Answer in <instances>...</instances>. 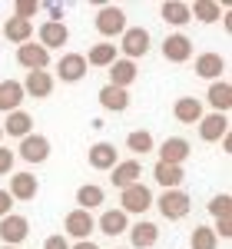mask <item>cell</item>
Returning a JSON list of instances; mask_svg holds the SVG:
<instances>
[{
	"mask_svg": "<svg viewBox=\"0 0 232 249\" xmlns=\"http://www.w3.org/2000/svg\"><path fill=\"white\" fill-rule=\"evenodd\" d=\"M149 47H153V37H149L146 27H126L116 50H123V60H133V63H136L139 57L149 53Z\"/></svg>",
	"mask_w": 232,
	"mask_h": 249,
	"instance_id": "6da1fadb",
	"label": "cell"
},
{
	"mask_svg": "<svg viewBox=\"0 0 232 249\" xmlns=\"http://www.w3.org/2000/svg\"><path fill=\"white\" fill-rule=\"evenodd\" d=\"M126 27H130V23H126V10H123V7L106 3V7H99V10H97V34H99V37H106V40L123 37Z\"/></svg>",
	"mask_w": 232,
	"mask_h": 249,
	"instance_id": "7a4b0ae2",
	"label": "cell"
},
{
	"mask_svg": "<svg viewBox=\"0 0 232 249\" xmlns=\"http://www.w3.org/2000/svg\"><path fill=\"white\" fill-rule=\"evenodd\" d=\"M153 206V190L149 186H143V183H133V186H126V190H119V210L133 213V216H143V213Z\"/></svg>",
	"mask_w": 232,
	"mask_h": 249,
	"instance_id": "3957f363",
	"label": "cell"
},
{
	"mask_svg": "<svg viewBox=\"0 0 232 249\" xmlns=\"http://www.w3.org/2000/svg\"><path fill=\"white\" fill-rule=\"evenodd\" d=\"M159 213H163V219H182V216H189L193 210V199H189V193L182 190H163L159 199H153Z\"/></svg>",
	"mask_w": 232,
	"mask_h": 249,
	"instance_id": "277c9868",
	"label": "cell"
},
{
	"mask_svg": "<svg viewBox=\"0 0 232 249\" xmlns=\"http://www.w3.org/2000/svg\"><path fill=\"white\" fill-rule=\"evenodd\" d=\"M14 156H20V160H23V163H30V166H40V163H47V160H50V140H47L43 133L23 136Z\"/></svg>",
	"mask_w": 232,
	"mask_h": 249,
	"instance_id": "5b68a950",
	"label": "cell"
},
{
	"mask_svg": "<svg viewBox=\"0 0 232 249\" xmlns=\"http://www.w3.org/2000/svg\"><path fill=\"white\" fill-rule=\"evenodd\" d=\"M30 236V223H27V216H20V213H10V216H3L0 219V243L3 246H17Z\"/></svg>",
	"mask_w": 232,
	"mask_h": 249,
	"instance_id": "8992f818",
	"label": "cell"
},
{
	"mask_svg": "<svg viewBox=\"0 0 232 249\" xmlns=\"http://www.w3.org/2000/svg\"><path fill=\"white\" fill-rule=\"evenodd\" d=\"M17 63L27 70V73H37V70H47L50 67V50H43L40 43H20L17 47Z\"/></svg>",
	"mask_w": 232,
	"mask_h": 249,
	"instance_id": "52a82bcc",
	"label": "cell"
},
{
	"mask_svg": "<svg viewBox=\"0 0 232 249\" xmlns=\"http://www.w3.org/2000/svg\"><path fill=\"white\" fill-rule=\"evenodd\" d=\"M159 163H169V166H182L189 153H193V146H189V140H182V136H166L163 143H159Z\"/></svg>",
	"mask_w": 232,
	"mask_h": 249,
	"instance_id": "ba28073f",
	"label": "cell"
},
{
	"mask_svg": "<svg viewBox=\"0 0 232 249\" xmlns=\"http://www.w3.org/2000/svg\"><path fill=\"white\" fill-rule=\"evenodd\" d=\"M97 230V219L90 216L86 210H70L66 213V219H63V232L70 236V239H90V232Z\"/></svg>",
	"mask_w": 232,
	"mask_h": 249,
	"instance_id": "9c48e42d",
	"label": "cell"
},
{
	"mask_svg": "<svg viewBox=\"0 0 232 249\" xmlns=\"http://www.w3.org/2000/svg\"><path fill=\"white\" fill-rule=\"evenodd\" d=\"M199 126V140L202 143H219L222 136H229V116L226 113H202Z\"/></svg>",
	"mask_w": 232,
	"mask_h": 249,
	"instance_id": "30bf717a",
	"label": "cell"
},
{
	"mask_svg": "<svg viewBox=\"0 0 232 249\" xmlns=\"http://www.w3.org/2000/svg\"><path fill=\"white\" fill-rule=\"evenodd\" d=\"M7 193H10V199H14V203H30V199L40 193V179L33 176V173H14Z\"/></svg>",
	"mask_w": 232,
	"mask_h": 249,
	"instance_id": "8fae6325",
	"label": "cell"
},
{
	"mask_svg": "<svg viewBox=\"0 0 232 249\" xmlns=\"http://www.w3.org/2000/svg\"><path fill=\"white\" fill-rule=\"evenodd\" d=\"M57 77H60V83H80V80L86 77V60H83V53H63L60 63H57Z\"/></svg>",
	"mask_w": 232,
	"mask_h": 249,
	"instance_id": "7c38bea8",
	"label": "cell"
},
{
	"mask_svg": "<svg viewBox=\"0 0 232 249\" xmlns=\"http://www.w3.org/2000/svg\"><path fill=\"white\" fill-rule=\"evenodd\" d=\"M53 73L50 70H37V73H27V80L20 83L23 87V96H33V100H47L53 93Z\"/></svg>",
	"mask_w": 232,
	"mask_h": 249,
	"instance_id": "4fadbf2b",
	"label": "cell"
},
{
	"mask_svg": "<svg viewBox=\"0 0 232 249\" xmlns=\"http://www.w3.org/2000/svg\"><path fill=\"white\" fill-rule=\"evenodd\" d=\"M86 163H90L93 170L106 173V170H113L116 163H119V150H116L113 143H93V146L86 150Z\"/></svg>",
	"mask_w": 232,
	"mask_h": 249,
	"instance_id": "5bb4252c",
	"label": "cell"
},
{
	"mask_svg": "<svg viewBox=\"0 0 232 249\" xmlns=\"http://www.w3.org/2000/svg\"><path fill=\"white\" fill-rule=\"evenodd\" d=\"M163 57L169 60V63H186V60L193 57V40L186 37V34H169V37L163 40Z\"/></svg>",
	"mask_w": 232,
	"mask_h": 249,
	"instance_id": "9a60e30c",
	"label": "cell"
},
{
	"mask_svg": "<svg viewBox=\"0 0 232 249\" xmlns=\"http://www.w3.org/2000/svg\"><path fill=\"white\" fill-rule=\"evenodd\" d=\"M113 176H110V179H113V186L116 190H126V186H133V183H139V176H143V163H139V160H119V163H116L113 170Z\"/></svg>",
	"mask_w": 232,
	"mask_h": 249,
	"instance_id": "2e32d148",
	"label": "cell"
},
{
	"mask_svg": "<svg viewBox=\"0 0 232 249\" xmlns=\"http://www.w3.org/2000/svg\"><path fill=\"white\" fill-rule=\"evenodd\" d=\"M193 70H196V77L215 83V80H222V73H226V57H219V53H199Z\"/></svg>",
	"mask_w": 232,
	"mask_h": 249,
	"instance_id": "e0dca14e",
	"label": "cell"
},
{
	"mask_svg": "<svg viewBox=\"0 0 232 249\" xmlns=\"http://www.w3.org/2000/svg\"><path fill=\"white\" fill-rule=\"evenodd\" d=\"M37 40H40V47H43V50H57V47H63V43L70 40V30H66V23H63V20H60V23L47 20V23H40Z\"/></svg>",
	"mask_w": 232,
	"mask_h": 249,
	"instance_id": "ac0fdd59",
	"label": "cell"
},
{
	"mask_svg": "<svg viewBox=\"0 0 232 249\" xmlns=\"http://www.w3.org/2000/svg\"><path fill=\"white\" fill-rule=\"evenodd\" d=\"M136 77H139V70H136L133 60H123L116 57L113 63H110V87H119V90H130L136 83Z\"/></svg>",
	"mask_w": 232,
	"mask_h": 249,
	"instance_id": "d6986e66",
	"label": "cell"
},
{
	"mask_svg": "<svg viewBox=\"0 0 232 249\" xmlns=\"http://www.w3.org/2000/svg\"><path fill=\"white\" fill-rule=\"evenodd\" d=\"M126 232H130V243H133V249H153L156 239H159V226H156V223H149V219H139V223H133Z\"/></svg>",
	"mask_w": 232,
	"mask_h": 249,
	"instance_id": "ffe728a7",
	"label": "cell"
},
{
	"mask_svg": "<svg viewBox=\"0 0 232 249\" xmlns=\"http://www.w3.org/2000/svg\"><path fill=\"white\" fill-rule=\"evenodd\" d=\"M206 100H209L213 113H226V116H229V110H232V87H229V80H215V83H209Z\"/></svg>",
	"mask_w": 232,
	"mask_h": 249,
	"instance_id": "44dd1931",
	"label": "cell"
},
{
	"mask_svg": "<svg viewBox=\"0 0 232 249\" xmlns=\"http://www.w3.org/2000/svg\"><path fill=\"white\" fill-rule=\"evenodd\" d=\"M97 230L106 232L110 239H113V236H123V232L130 230V216H126L123 210H103L99 219H97Z\"/></svg>",
	"mask_w": 232,
	"mask_h": 249,
	"instance_id": "7402d4cb",
	"label": "cell"
},
{
	"mask_svg": "<svg viewBox=\"0 0 232 249\" xmlns=\"http://www.w3.org/2000/svg\"><path fill=\"white\" fill-rule=\"evenodd\" d=\"M99 107L103 110H110V113H123V110H130V90H119V87H99Z\"/></svg>",
	"mask_w": 232,
	"mask_h": 249,
	"instance_id": "603a6c76",
	"label": "cell"
},
{
	"mask_svg": "<svg viewBox=\"0 0 232 249\" xmlns=\"http://www.w3.org/2000/svg\"><path fill=\"white\" fill-rule=\"evenodd\" d=\"M0 133L17 136V140L30 136V133H33V116H30V113H23V110H14V113H7V120L0 123Z\"/></svg>",
	"mask_w": 232,
	"mask_h": 249,
	"instance_id": "cb8c5ba5",
	"label": "cell"
},
{
	"mask_svg": "<svg viewBox=\"0 0 232 249\" xmlns=\"http://www.w3.org/2000/svg\"><path fill=\"white\" fill-rule=\"evenodd\" d=\"M0 37H7L10 43H30L33 40V23L30 20H20V17H7V23L0 27Z\"/></svg>",
	"mask_w": 232,
	"mask_h": 249,
	"instance_id": "d4e9b609",
	"label": "cell"
},
{
	"mask_svg": "<svg viewBox=\"0 0 232 249\" xmlns=\"http://www.w3.org/2000/svg\"><path fill=\"white\" fill-rule=\"evenodd\" d=\"M23 100H27V96H23L20 80H0V113H14V110H20Z\"/></svg>",
	"mask_w": 232,
	"mask_h": 249,
	"instance_id": "484cf974",
	"label": "cell"
},
{
	"mask_svg": "<svg viewBox=\"0 0 232 249\" xmlns=\"http://www.w3.org/2000/svg\"><path fill=\"white\" fill-rule=\"evenodd\" d=\"M173 116L179 120V123L193 126V123H199V120H202V103H199L196 96H179V100L173 103Z\"/></svg>",
	"mask_w": 232,
	"mask_h": 249,
	"instance_id": "4316f807",
	"label": "cell"
},
{
	"mask_svg": "<svg viewBox=\"0 0 232 249\" xmlns=\"http://www.w3.org/2000/svg\"><path fill=\"white\" fill-rule=\"evenodd\" d=\"M153 176H156V183H159L163 190H179V186H182V179H186V170H182V166H169V163H159V160H156Z\"/></svg>",
	"mask_w": 232,
	"mask_h": 249,
	"instance_id": "83f0119b",
	"label": "cell"
},
{
	"mask_svg": "<svg viewBox=\"0 0 232 249\" xmlns=\"http://www.w3.org/2000/svg\"><path fill=\"white\" fill-rule=\"evenodd\" d=\"M106 203V190L103 186H97V183H83L77 190V210H99Z\"/></svg>",
	"mask_w": 232,
	"mask_h": 249,
	"instance_id": "f1b7e54d",
	"label": "cell"
},
{
	"mask_svg": "<svg viewBox=\"0 0 232 249\" xmlns=\"http://www.w3.org/2000/svg\"><path fill=\"white\" fill-rule=\"evenodd\" d=\"M119 57V50H116V43H93L90 47V53H86V67H103V70H110V63Z\"/></svg>",
	"mask_w": 232,
	"mask_h": 249,
	"instance_id": "f546056e",
	"label": "cell"
},
{
	"mask_svg": "<svg viewBox=\"0 0 232 249\" xmlns=\"http://www.w3.org/2000/svg\"><path fill=\"white\" fill-rule=\"evenodd\" d=\"M159 14L166 23H173V27H186L189 23V3H182V0H166L163 7H159Z\"/></svg>",
	"mask_w": 232,
	"mask_h": 249,
	"instance_id": "4dcf8cb0",
	"label": "cell"
},
{
	"mask_svg": "<svg viewBox=\"0 0 232 249\" xmlns=\"http://www.w3.org/2000/svg\"><path fill=\"white\" fill-rule=\"evenodd\" d=\"M126 150H133L136 156H146L156 150V140L149 130H133V133L126 136Z\"/></svg>",
	"mask_w": 232,
	"mask_h": 249,
	"instance_id": "1f68e13d",
	"label": "cell"
},
{
	"mask_svg": "<svg viewBox=\"0 0 232 249\" xmlns=\"http://www.w3.org/2000/svg\"><path fill=\"white\" fill-rule=\"evenodd\" d=\"M189 17H196L199 23H215V20L222 17V7L213 3V0H196L193 7H189Z\"/></svg>",
	"mask_w": 232,
	"mask_h": 249,
	"instance_id": "d6a6232c",
	"label": "cell"
},
{
	"mask_svg": "<svg viewBox=\"0 0 232 249\" xmlns=\"http://www.w3.org/2000/svg\"><path fill=\"white\" fill-rule=\"evenodd\" d=\"M189 249H219V239H215L213 226H196L193 236H189Z\"/></svg>",
	"mask_w": 232,
	"mask_h": 249,
	"instance_id": "836d02e7",
	"label": "cell"
},
{
	"mask_svg": "<svg viewBox=\"0 0 232 249\" xmlns=\"http://www.w3.org/2000/svg\"><path fill=\"white\" fill-rule=\"evenodd\" d=\"M209 213H213L215 219H229V216H232V196H229V193H219V196H213Z\"/></svg>",
	"mask_w": 232,
	"mask_h": 249,
	"instance_id": "e575fe53",
	"label": "cell"
},
{
	"mask_svg": "<svg viewBox=\"0 0 232 249\" xmlns=\"http://www.w3.org/2000/svg\"><path fill=\"white\" fill-rule=\"evenodd\" d=\"M37 10H40V0H17L14 3V17H20V20H30Z\"/></svg>",
	"mask_w": 232,
	"mask_h": 249,
	"instance_id": "d590c367",
	"label": "cell"
},
{
	"mask_svg": "<svg viewBox=\"0 0 232 249\" xmlns=\"http://www.w3.org/2000/svg\"><path fill=\"white\" fill-rule=\"evenodd\" d=\"M43 249H70V243H66V236H63V232H53V236H47V239H43Z\"/></svg>",
	"mask_w": 232,
	"mask_h": 249,
	"instance_id": "8d00e7d4",
	"label": "cell"
},
{
	"mask_svg": "<svg viewBox=\"0 0 232 249\" xmlns=\"http://www.w3.org/2000/svg\"><path fill=\"white\" fill-rule=\"evenodd\" d=\"M14 160H17L14 150H3V146H0V176H7V173L14 170Z\"/></svg>",
	"mask_w": 232,
	"mask_h": 249,
	"instance_id": "74e56055",
	"label": "cell"
},
{
	"mask_svg": "<svg viewBox=\"0 0 232 249\" xmlns=\"http://www.w3.org/2000/svg\"><path fill=\"white\" fill-rule=\"evenodd\" d=\"M10 213H14V199H10V193H7V190H0V219L10 216Z\"/></svg>",
	"mask_w": 232,
	"mask_h": 249,
	"instance_id": "f35d334b",
	"label": "cell"
},
{
	"mask_svg": "<svg viewBox=\"0 0 232 249\" xmlns=\"http://www.w3.org/2000/svg\"><path fill=\"white\" fill-rule=\"evenodd\" d=\"M215 239H219V236H222V239H229V236H232V216H229V219H219V226H215Z\"/></svg>",
	"mask_w": 232,
	"mask_h": 249,
	"instance_id": "ab89813d",
	"label": "cell"
},
{
	"mask_svg": "<svg viewBox=\"0 0 232 249\" xmlns=\"http://www.w3.org/2000/svg\"><path fill=\"white\" fill-rule=\"evenodd\" d=\"M40 7H47L50 20H53V23H60V17H63V3H40Z\"/></svg>",
	"mask_w": 232,
	"mask_h": 249,
	"instance_id": "60d3db41",
	"label": "cell"
},
{
	"mask_svg": "<svg viewBox=\"0 0 232 249\" xmlns=\"http://www.w3.org/2000/svg\"><path fill=\"white\" fill-rule=\"evenodd\" d=\"M70 249H99V246L93 243V239H80V243H73Z\"/></svg>",
	"mask_w": 232,
	"mask_h": 249,
	"instance_id": "b9f144b4",
	"label": "cell"
},
{
	"mask_svg": "<svg viewBox=\"0 0 232 249\" xmlns=\"http://www.w3.org/2000/svg\"><path fill=\"white\" fill-rule=\"evenodd\" d=\"M0 249H17V246H0Z\"/></svg>",
	"mask_w": 232,
	"mask_h": 249,
	"instance_id": "7bdbcfd3",
	"label": "cell"
},
{
	"mask_svg": "<svg viewBox=\"0 0 232 249\" xmlns=\"http://www.w3.org/2000/svg\"><path fill=\"white\" fill-rule=\"evenodd\" d=\"M0 140H3V133H0Z\"/></svg>",
	"mask_w": 232,
	"mask_h": 249,
	"instance_id": "ee69618b",
	"label": "cell"
},
{
	"mask_svg": "<svg viewBox=\"0 0 232 249\" xmlns=\"http://www.w3.org/2000/svg\"><path fill=\"white\" fill-rule=\"evenodd\" d=\"M119 249H126V246H119Z\"/></svg>",
	"mask_w": 232,
	"mask_h": 249,
	"instance_id": "f6af8a7d",
	"label": "cell"
}]
</instances>
